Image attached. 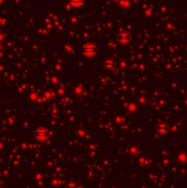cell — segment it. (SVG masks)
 <instances>
[{"instance_id": "1", "label": "cell", "mask_w": 187, "mask_h": 188, "mask_svg": "<svg viewBox=\"0 0 187 188\" xmlns=\"http://www.w3.org/2000/svg\"><path fill=\"white\" fill-rule=\"evenodd\" d=\"M82 53L85 57L92 58V57H95L98 53V48L94 43H91V42L85 43L82 47Z\"/></svg>"}, {"instance_id": "2", "label": "cell", "mask_w": 187, "mask_h": 188, "mask_svg": "<svg viewBox=\"0 0 187 188\" xmlns=\"http://www.w3.org/2000/svg\"><path fill=\"white\" fill-rule=\"evenodd\" d=\"M33 136L36 139H39V140H45L47 139L49 137H50V132L47 129L45 128H42V127H40L37 129L34 133H33Z\"/></svg>"}, {"instance_id": "3", "label": "cell", "mask_w": 187, "mask_h": 188, "mask_svg": "<svg viewBox=\"0 0 187 188\" xmlns=\"http://www.w3.org/2000/svg\"><path fill=\"white\" fill-rule=\"evenodd\" d=\"M117 39L121 45H126L131 41V36L128 31H120L118 34Z\"/></svg>"}, {"instance_id": "4", "label": "cell", "mask_w": 187, "mask_h": 188, "mask_svg": "<svg viewBox=\"0 0 187 188\" xmlns=\"http://www.w3.org/2000/svg\"><path fill=\"white\" fill-rule=\"evenodd\" d=\"M155 129H156V131H157L158 133L163 134V133H165V132L168 131V125H167L166 123H164V122H161V123L157 124Z\"/></svg>"}, {"instance_id": "5", "label": "cell", "mask_w": 187, "mask_h": 188, "mask_svg": "<svg viewBox=\"0 0 187 188\" xmlns=\"http://www.w3.org/2000/svg\"><path fill=\"white\" fill-rule=\"evenodd\" d=\"M68 3L73 8H81L85 5V0H68Z\"/></svg>"}, {"instance_id": "6", "label": "cell", "mask_w": 187, "mask_h": 188, "mask_svg": "<svg viewBox=\"0 0 187 188\" xmlns=\"http://www.w3.org/2000/svg\"><path fill=\"white\" fill-rule=\"evenodd\" d=\"M104 66L107 69V70H112L114 69L115 66H116V62L113 59L111 58H108V59H105V62H104Z\"/></svg>"}, {"instance_id": "7", "label": "cell", "mask_w": 187, "mask_h": 188, "mask_svg": "<svg viewBox=\"0 0 187 188\" xmlns=\"http://www.w3.org/2000/svg\"><path fill=\"white\" fill-rule=\"evenodd\" d=\"M66 187L67 188H77V184L74 182H70V183H67Z\"/></svg>"}, {"instance_id": "8", "label": "cell", "mask_w": 187, "mask_h": 188, "mask_svg": "<svg viewBox=\"0 0 187 188\" xmlns=\"http://www.w3.org/2000/svg\"><path fill=\"white\" fill-rule=\"evenodd\" d=\"M128 108H129V111L133 112V111H135V110H136V105H135L134 103H129V104Z\"/></svg>"}, {"instance_id": "9", "label": "cell", "mask_w": 187, "mask_h": 188, "mask_svg": "<svg viewBox=\"0 0 187 188\" xmlns=\"http://www.w3.org/2000/svg\"><path fill=\"white\" fill-rule=\"evenodd\" d=\"M121 5H122V7H128L129 5V1H127V0H123V1L121 2Z\"/></svg>"}, {"instance_id": "10", "label": "cell", "mask_w": 187, "mask_h": 188, "mask_svg": "<svg viewBox=\"0 0 187 188\" xmlns=\"http://www.w3.org/2000/svg\"><path fill=\"white\" fill-rule=\"evenodd\" d=\"M3 52H4V50H3V48L1 46H0V55H1Z\"/></svg>"}]
</instances>
